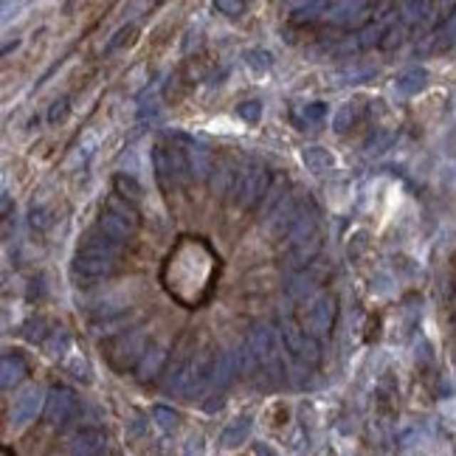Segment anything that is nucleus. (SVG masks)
<instances>
[{
  "instance_id": "obj_1",
  "label": "nucleus",
  "mask_w": 456,
  "mask_h": 456,
  "mask_svg": "<svg viewBox=\"0 0 456 456\" xmlns=\"http://www.w3.org/2000/svg\"><path fill=\"white\" fill-rule=\"evenodd\" d=\"M271 192V172L262 164H248L245 170L237 175L234 183V206L242 212H251L265 195Z\"/></svg>"
},
{
  "instance_id": "obj_2",
  "label": "nucleus",
  "mask_w": 456,
  "mask_h": 456,
  "mask_svg": "<svg viewBox=\"0 0 456 456\" xmlns=\"http://www.w3.org/2000/svg\"><path fill=\"white\" fill-rule=\"evenodd\" d=\"M245 346L251 349L254 361H256V369H262L265 375H279V338H276V330L268 327V324H254Z\"/></svg>"
},
{
  "instance_id": "obj_3",
  "label": "nucleus",
  "mask_w": 456,
  "mask_h": 456,
  "mask_svg": "<svg viewBox=\"0 0 456 456\" xmlns=\"http://www.w3.org/2000/svg\"><path fill=\"white\" fill-rule=\"evenodd\" d=\"M147 333L144 330H127L118 333L113 341L108 343V361L118 372H127L130 366H138V361L147 352Z\"/></svg>"
},
{
  "instance_id": "obj_4",
  "label": "nucleus",
  "mask_w": 456,
  "mask_h": 456,
  "mask_svg": "<svg viewBox=\"0 0 456 456\" xmlns=\"http://www.w3.org/2000/svg\"><path fill=\"white\" fill-rule=\"evenodd\" d=\"M336 316H338V299H336L333 293H318V296L310 299V304H307V310H304L301 327H304L313 338H321V336H330V333H333Z\"/></svg>"
},
{
  "instance_id": "obj_5",
  "label": "nucleus",
  "mask_w": 456,
  "mask_h": 456,
  "mask_svg": "<svg viewBox=\"0 0 456 456\" xmlns=\"http://www.w3.org/2000/svg\"><path fill=\"white\" fill-rule=\"evenodd\" d=\"M282 341L285 349L304 366H316L321 361V343L318 338H313L304 327L293 324V321H282Z\"/></svg>"
},
{
  "instance_id": "obj_6",
  "label": "nucleus",
  "mask_w": 456,
  "mask_h": 456,
  "mask_svg": "<svg viewBox=\"0 0 456 456\" xmlns=\"http://www.w3.org/2000/svg\"><path fill=\"white\" fill-rule=\"evenodd\" d=\"M217 352L212 349V346H206V349H200L197 355H195V361H192V369H189V383H186V398L195 400L200 398L209 386H214V369H217Z\"/></svg>"
},
{
  "instance_id": "obj_7",
  "label": "nucleus",
  "mask_w": 456,
  "mask_h": 456,
  "mask_svg": "<svg viewBox=\"0 0 456 456\" xmlns=\"http://www.w3.org/2000/svg\"><path fill=\"white\" fill-rule=\"evenodd\" d=\"M175 141L183 147V152H186V158H189V170H192V180H209L212 177V172H214V155H212V150L203 144V141H195V138H189V135H175Z\"/></svg>"
},
{
  "instance_id": "obj_8",
  "label": "nucleus",
  "mask_w": 456,
  "mask_h": 456,
  "mask_svg": "<svg viewBox=\"0 0 456 456\" xmlns=\"http://www.w3.org/2000/svg\"><path fill=\"white\" fill-rule=\"evenodd\" d=\"M79 408V398L73 389L68 386H54L48 392V400H46V420L51 425H65Z\"/></svg>"
},
{
  "instance_id": "obj_9",
  "label": "nucleus",
  "mask_w": 456,
  "mask_h": 456,
  "mask_svg": "<svg viewBox=\"0 0 456 456\" xmlns=\"http://www.w3.org/2000/svg\"><path fill=\"white\" fill-rule=\"evenodd\" d=\"M327 23L341 28H361L363 23H369V3H352V0L330 3Z\"/></svg>"
},
{
  "instance_id": "obj_10",
  "label": "nucleus",
  "mask_w": 456,
  "mask_h": 456,
  "mask_svg": "<svg viewBox=\"0 0 456 456\" xmlns=\"http://www.w3.org/2000/svg\"><path fill=\"white\" fill-rule=\"evenodd\" d=\"M46 400H48V395H46L43 389H37V386L26 389V392L17 398L14 408H11V425H14V428H23V425H28L31 420H37V414H40L43 405H46Z\"/></svg>"
},
{
  "instance_id": "obj_11",
  "label": "nucleus",
  "mask_w": 456,
  "mask_h": 456,
  "mask_svg": "<svg viewBox=\"0 0 456 456\" xmlns=\"http://www.w3.org/2000/svg\"><path fill=\"white\" fill-rule=\"evenodd\" d=\"M318 209L307 200L304 203V209L299 212V217L293 220V226L285 231V239L290 248H296V245H301V242H307V239H316L318 234Z\"/></svg>"
},
{
  "instance_id": "obj_12",
  "label": "nucleus",
  "mask_w": 456,
  "mask_h": 456,
  "mask_svg": "<svg viewBox=\"0 0 456 456\" xmlns=\"http://www.w3.org/2000/svg\"><path fill=\"white\" fill-rule=\"evenodd\" d=\"M73 271L79 276H88V279H102V276H110L115 271V259L105 256V254H93V251H79L76 259H73Z\"/></svg>"
},
{
  "instance_id": "obj_13",
  "label": "nucleus",
  "mask_w": 456,
  "mask_h": 456,
  "mask_svg": "<svg viewBox=\"0 0 456 456\" xmlns=\"http://www.w3.org/2000/svg\"><path fill=\"white\" fill-rule=\"evenodd\" d=\"M167 358H170V346L167 343H150L147 346V352H144V358L138 361V366H135V378L141 380V383H150V380H155L161 372H164V366H167Z\"/></svg>"
},
{
  "instance_id": "obj_14",
  "label": "nucleus",
  "mask_w": 456,
  "mask_h": 456,
  "mask_svg": "<svg viewBox=\"0 0 456 456\" xmlns=\"http://www.w3.org/2000/svg\"><path fill=\"white\" fill-rule=\"evenodd\" d=\"M105 448V431L88 425L71 440V456H99Z\"/></svg>"
},
{
  "instance_id": "obj_15",
  "label": "nucleus",
  "mask_w": 456,
  "mask_h": 456,
  "mask_svg": "<svg viewBox=\"0 0 456 456\" xmlns=\"http://www.w3.org/2000/svg\"><path fill=\"white\" fill-rule=\"evenodd\" d=\"M318 251H321V239L316 237V239H307V242H301V245H296V248H290V254H287V268L290 271H307L313 262H316V256H318Z\"/></svg>"
},
{
  "instance_id": "obj_16",
  "label": "nucleus",
  "mask_w": 456,
  "mask_h": 456,
  "mask_svg": "<svg viewBox=\"0 0 456 456\" xmlns=\"http://www.w3.org/2000/svg\"><path fill=\"white\" fill-rule=\"evenodd\" d=\"M96 228H99L105 237H110L113 242H118V245H124V242H127V239L135 234V228L127 226L121 217H115L113 212H108V209L99 214V223H96Z\"/></svg>"
},
{
  "instance_id": "obj_17",
  "label": "nucleus",
  "mask_w": 456,
  "mask_h": 456,
  "mask_svg": "<svg viewBox=\"0 0 456 456\" xmlns=\"http://www.w3.org/2000/svg\"><path fill=\"white\" fill-rule=\"evenodd\" d=\"M237 175H239V172H237V167H234V161L220 158V161L214 164L212 177H209V183H212V192H214V195H226V192H234Z\"/></svg>"
},
{
  "instance_id": "obj_18",
  "label": "nucleus",
  "mask_w": 456,
  "mask_h": 456,
  "mask_svg": "<svg viewBox=\"0 0 456 456\" xmlns=\"http://www.w3.org/2000/svg\"><path fill=\"white\" fill-rule=\"evenodd\" d=\"M301 161H304L307 172H313V175H327V172H333V167H336L333 152L324 150V147H304V150H301Z\"/></svg>"
},
{
  "instance_id": "obj_19",
  "label": "nucleus",
  "mask_w": 456,
  "mask_h": 456,
  "mask_svg": "<svg viewBox=\"0 0 456 456\" xmlns=\"http://www.w3.org/2000/svg\"><path fill=\"white\" fill-rule=\"evenodd\" d=\"M425 82H428V71L425 68H408L395 79V90L400 96H414V93H420L425 88Z\"/></svg>"
},
{
  "instance_id": "obj_20",
  "label": "nucleus",
  "mask_w": 456,
  "mask_h": 456,
  "mask_svg": "<svg viewBox=\"0 0 456 456\" xmlns=\"http://www.w3.org/2000/svg\"><path fill=\"white\" fill-rule=\"evenodd\" d=\"M26 361H23V355H3V363H0V383H3V389H11V386H17L23 378H26Z\"/></svg>"
},
{
  "instance_id": "obj_21",
  "label": "nucleus",
  "mask_w": 456,
  "mask_h": 456,
  "mask_svg": "<svg viewBox=\"0 0 456 456\" xmlns=\"http://www.w3.org/2000/svg\"><path fill=\"white\" fill-rule=\"evenodd\" d=\"M170 164H172V180L175 186H189L192 183V170H189V158L183 152V147L177 141L170 144Z\"/></svg>"
},
{
  "instance_id": "obj_22",
  "label": "nucleus",
  "mask_w": 456,
  "mask_h": 456,
  "mask_svg": "<svg viewBox=\"0 0 456 456\" xmlns=\"http://www.w3.org/2000/svg\"><path fill=\"white\" fill-rule=\"evenodd\" d=\"M152 167H155L158 183H161L164 189L175 186V180H172V164H170V144H167V141H158V144L152 147Z\"/></svg>"
},
{
  "instance_id": "obj_23",
  "label": "nucleus",
  "mask_w": 456,
  "mask_h": 456,
  "mask_svg": "<svg viewBox=\"0 0 456 456\" xmlns=\"http://www.w3.org/2000/svg\"><path fill=\"white\" fill-rule=\"evenodd\" d=\"M113 189L118 197H124L130 203H141V197H144V186L135 180V175H127V172H115Z\"/></svg>"
},
{
  "instance_id": "obj_24",
  "label": "nucleus",
  "mask_w": 456,
  "mask_h": 456,
  "mask_svg": "<svg viewBox=\"0 0 456 456\" xmlns=\"http://www.w3.org/2000/svg\"><path fill=\"white\" fill-rule=\"evenodd\" d=\"M321 282V274L318 271H299V274H293V279H290V285H287V296L290 299H301V296H307V293H313L316 287Z\"/></svg>"
},
{
  "instance_id": "obj_25",
  "label": "nucleus",
  "mask_w": 456,
  "mask_h": 456,
  "mask_svg": "<svg viewBox=\"0 0 456 456\" xmlns=\"http://www.w3.org/2000/svg\"><path fill=\"white\" fill-rule=\"evenodd\" d=\"M96 147H99V135H96V133H88V135L76 144V150L71 152V158H68V170H79V167H85V164L93 158Z\"/></svg>"
},
{
  "instance_id": "obj_26",
  "label": "nucleus",
  "mask_w": 456,
  "mask_h": 456,
  "mask_svg": "<svg viewBox=\"0 0 456 456\" xmlns=\"http://www.w3.org/2000/svg\"><path fill=\"white\" fill-rule=\"evenodd\" d=\"M105 209H108V212H113L115 217H121L127 226H133V228L141 226V217H138V209H135V203H130V200H124V197H118V195L108 197Z\"/></svg>"
},
{
  "instance_id": "obj_27",
  "label": "nucleus",
  "mask_w": 456,
  "mask_h": 456,
  "mask_svg": "<svg viewBox=\"0 0 456 456\" xmlns=\"http://www.w3.org/2000/svg\"><path fill=\"white\" fill-rule=\"evenodd\" d=\"M118 242H113L110 237H105L99 228L96 231H90L88 237H85V245H82V251H93V254H105V256H113L118 259Z\"/></svg>"
},
{
  "instance_id": "obj_28",
  "label": "nucleus",
  "mask_w": 456,
  "mask_h": 456,
  "mask_svg": "<svg viewBox=\"0 0 456 456\" xmlns=\"http://www.w3.org/2000/svg\"><path fill=\"white\" fill-rule=\"evenodd\" d=\"M327 11H330V3L310 0V3L293 6V20H296V23H313V20H318V17H327Z\"/></svg>"
},
{
  "instance_id": "obj_29",
  "label": "nucleus",
  "mask_w": 456,
  "mask_h": 456,
  "mask_svg": "<svg viewBox=\"0 0 456 456\" xmlns=\"http://www.w3.org/2000/svg\"><path fill=\"white\" fill-rule=\"evenodd\" d=\"M361 113H363V108H361L358 102H346V105H341L338 113H336V118H333V130H336V133H346L352 124L361 121Z\"/></svg>"
},
{
  "instance_id": "obj_30",
  "label": "nucleus",
  "mask_w": 456,
  "mask_h": 456,
  "mask_svg": "<svg viewBox=\"0 0 456 456\" xmlns=\"http://www.w3.org/2000/svg\"><path fill=\"white\" fill-rule=\"evenodd\" d=\"M248 431H251V420H248V417L234 420L226 431H223V445H226V448H234V445L245 442V440H248Z\"/></svg>"
},
{
  "instance_id": "obj_31",
  "label": "nucleus",
  "mask_w": 456,
  "mask_h": 456,
  "mask_svg": "<svg viewBox=\"0 0 456 456\" xmlns=\"http://www.w3.org/2000/svg\"><path fill=\"white\" fill-rule=\"evenodd\" d=\"M245 65L254 71V73H268L274 68V54L265 51V48H248L245 51Z\"/></svg>"
},
{
  "instance_id": "obj_32",
  "label": "nucleus",
  "mask_w": 456,
  "mask_h": 456,
  "mask_svg": "<svg viewBox=\"0 0 456 456\" xmlns=\"http://www.w3.org/2000/svg\"><path fill=\"white\" fill-rule=\"evenodd\" d=\"M392 141H395V133H392V130H375V133L366 138L363 152H366V155H380V152H386V150L392 147Z\"/></svg>"
},
{
  "instance_id": "obj_33",
  "label": "nucleus",
  "mask_w": 456,
  "mask_h": 456,
  "mask_svg": "<svg viewBox=\"0 0 456 456\" xmlns=\"http://www.w3.org/2000/svg\"><path fill=\"white\" fill-rule=\"evenodd\" d=\"M48 330H46V321L43 318H28L26 324H23V338L28 343H46L48 341Z\"/></svg>"
},
{
  "instance_id": "obj_34",
  "label": "nucleus",
  "mask_w": 456,
  "mask_h": 456,
  "mask_svg": "<svg viewBox=\"0 0 456 456\" xmlns=\"http://www.w3.org/2000/svg\"><path fill=\"white\" fill-rule=\"evenodd\" d=\"M68 346H71V338H68L65 327H57V330L51 333V338L46 341V349H48V355H51V358H62Z\"/></svg>"
},
{
  "instance_id": "obj_35",
  "label": "nucleus",
  "mask_w": 456,
  "mask_h": 456,
  "mask_svg": "<svg viewBox=\"0 0 456 456\" xmlns=\"http://www.w3.org/2000/svg\"><path fill=\"white\" fill-rule=\"evenodd\" d=\"M327 118V105L324 102H310L301 108V121L304 127H313V124H321Z\"/></svg>"
},
{
  "instance_id": "obj_36",
  "label": "nucleus",
  "mask_w": 456,
  "mask_h": 456,
  "mask_svg": "<svg viewBox=\"0 0 456 456\" xmlns=\"http://www.w3.org/2000/svg\"><path fill=\"white\" fill-rule=\"evenodd\" d=\"M152 420H155L164 431H172V428H177V420H180V417H177V411H172L170 405H155V408H152Z\"/></svg>"
},
{
  "instance_id": "obj_37",
  "label": "nucleus",
  "mask_w": 456,
  "mask_h": 456,
  "mask_svg": "<svg viewBox=\"0 0 456 456\" xmlns=\"http://www.w3.org/2000/svg\"><path fill=\"white\" fill-rule=\"evenodd\" d=\"M31 226L40 228V231L51 226V206H48V203H43V200H40V203H37V200L31 203Z\"/></svg>"
},
{
  "instance_id": "obj_38",
  "label": "nucleus",
  "mask_w": 456,
  "mask_h": 456,
  "mask_svg": "<svg viewBox=\"0 0 456 456\" xmlns=\"http://www.w3.org/2000/svg\"><path fill=\"white\" fill-rule=\"evenodd\" d=\"M237 115H239L242 121H248V124H256V121L262 118V102H259V99H248V102H242V105L237 108Z\"/></svg>"
},
{
  "instance_id": "obj_39",
  "label": "nucleus",
  "mask_w": 456,
  "mask_h": 456,
  "mask_svg": "<svg viewBox=\"0 0 456 456\" xmlns=\"http://www.w3.org/2000/svg\"><path fill=\"white\" fill-rule=\"evenodd\" d=\"M375 73V68H343L336 73V79H343V85H355V82H363L366 76H372Z\"/></svg>"
},
{
  "instance_id": "obj_40",
  "label": "nucleus",
  "mask_w": 456,
  "mask_h": 456,
  "mask_svg": "<svg viewBox=\"0 0 456 456\" xmlns=\"http://www.w3.org/2000/svg\"><path fill=\"white\" fill-rule=\"evenodd\" d=\"M400 11H403V23H417L431 11V6L428 3H403Z\"/></svg>"
},
{
  "instance_id": "obj_41",
  "label": "nucleus",
  "mask_w": 456,
  "mask_h": 456,
  "mask_svg": "<svg viewBox=\"0 0 456 456\" xmlns=\"http://www.w3.org/2000/svg\"><path fill=\"white\" fill-rule=\"evenodd\" d=\"M68 372H71V375H73L76 380H85V383L90 380V369H88V361H85V358H79V355L68 361Z\"/></svg>"
},
{
  "instance_id": "obj_42",
  "label": "nucleus",
  "mask_w": 456,
  "mask_h": 456,
  "mask_svg": "<svg viewBox=\"0 0 456 456\" xmlns=\"http://www.w3.org/2000/svg\"><path fill=\"white\" fill-rule=\"evenodd\" d=\"M133 37H135V26H121V28H118V31L113 34V40L108 43V51L121 48L124 43H133Z\"/></svg>"
},
{
  "instance_id": "obj_43",
  "label": "nucleus",
  "mask_w": 456,
  "mask_h": 456,
  "mask_svg": "<svg viewBox=\"0 0 456 456\" xmlns=\"http://www.w3.org/2000/svg\"><path fill=\"white\" fill-rule=\"evenodd\" d=\"M456 43V9L454 14H448V20H445V26H442V31H440V46L445 48V46H451Z\"/></svg>"
},
{
  "instance_id": "obj_44",
  "label": "nucleus",
  "mask_w": 456,
  "mask_h": 456,
  "mask_svg": "<svg viewBox=\"0 0 456 456\" xmlns=\"http://www.w3.org/2000/svg\"><path fill=\"white\" fill-rule=\"evenodd\" d=\"M68 108H71V102L62 96V99H57L54 105H51V110H48V121L51 124H59V121H65V115H68Z\"/></svg>"
},
{
  "instance_id": "obj_45",
  "label": "nucleus",
  "mask_w": 456,
  "mask_h": 456,
  "mask_svg": "<svg viewBox=\"0 0 456 456\" xmlns=\"http://www.w3.org/2000/svg\"><path fill=\"white\" fill-rule=\"evenodd\" d=\"M214 9H217V11H223V14L237 17V14H242V11H245V3H242V0H217V3H214Z\"/></svg>"
},
{
  "instance_id": "obj_46",
  "label": "nucleus",
  "mask_w": 456,
  "mask_h": 456,
  "mask_svg": "<svg viewBox=\"0 0 456 456\" xmlns=\"http://www.w3.org/2000/svg\"><path fill=\"white\" fill-rule=\"evenodd\" d=\"M403 34H405V28L403 26H392V28H386V37H383V48H395L400 46V40H403Z\"/></svg>"
},
{
  "instance_id": "obj_47",
  "label": "nucleus",
  "mask_w": 456,
  "mask_h": 456,
  "mask_svg": "<svg viewBox=\"0 0 456 456\" xmlns=\"http://www.w3.org/2000/svg\"><path fill=\"white\" fill-rule=\"evenodd\" d=\"M11 217V197H9V192H3V220H9Z\"/></svg>"
}]
</instances>
